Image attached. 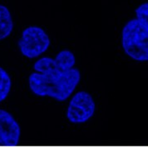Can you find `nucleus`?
I'll use <instances>...</instances> for the list:
<instances>
[{
	"instance_id": "f257e3e1",
	"label": "nucleus",
	"mask_w": 148,
	"mask_h": 148,
	"mask_svg": "<svg viewBox=\"0 0 148 148\" xmlns=\"http://www.w3.org/2000/svg\"><path fill=\"white\" fill-rule=\"evenodd\" d=\"M80 80V71L73 67L62 73L42 74L35 72L29 76L28 84L30 90L38 97H49L64 101L73 92Z\"/></svg>"
},
{
	"instance_id": "f03ea898",
	"label": "nucleus",
	"mask_w": 148,
	"mask_h": 148,
	"mask_svg": "<svg viewBox=\"0 0 148 148\" xmlns=\"http://www.w3.org/2000/svg\"><path fill=\"white\" fill-rule=\"evenodd\" d=\"M136 18L128 21L121 33V45L125 53L137 62L148 60V3L136 8Z\"/></svg>"
},
{
	"instance_id": "7ed1b4c3",
	"label": "nucleus",
	"mask_w": 148,
	"mask_h": 148,
	"mask_svg": "<svg viewBox=\"0 0 148 148\" xmlns=\"http://www.w3.org/2000/svg\"><path fill=\"white\" fill-rule=\"evenodd\" d=\"M51 41L47 34L40 27L31 26L25 28L18 47L21 53L27 58H35L44 53L50 46Z\"/></svg>"
},
{
	"instance_id": "20e7f679",
	"label": "nucleus",
	"mask_w": 148,
	"mask_h": 148,
	"mask_svg": "<svg viewBox=\"0 0 148 148\" xmlns=\"http://www.w3.org/2000/svg\"><path fill=\"white\" fill-rule=\"evenodd\" d=\"M96 104L92 95L81 91L73 95L68 104L67 117L70 122L80 124L88 121L94 115Z\"/></svg>"
},
{
	"instance_id": "39448f33",
	"label": "nucleus",
	"mask_w": 148,
	"mask_h": 148,
	"mask_svg": "<svg viewBox=\"0 0 148 148\" xmlns=\"http://www.w3.org/2000/svg\"><path fill=\"white\" fill-rule=\"evenodd\" d=\"M76 58L69 50H62L57 54L56 58H42L34 65L36 73L42 74L62 73L73 68Z\"/></svg>"
},
{
	"instance_id": "423d86ee",
	"label": "nucleus",
	"mask_w": 148,
	"mask_h": 148,
	"mask_svg": "<svg viewBox=\"0 0 148 148\" xmlns=\"http://www.w3.org/2000/svg\"><path fill=\"white\" fill-rule=\"evenodd\" d=\"M20 134V127L14 116L0 109V147L18 146Z\"/></svg>"
},
{
	"instance_id": "0eeeda50",
	"label": "nucleus",
	"mask_w": 148,
	"mask_h": 148,
	"mask_svg": "<svg viewBox=\"0 0 148 148\" xmlns=\"http://www.w3.org/2000/svg\"><path fill=\"white\" fill-rule=\"evenodd\" d=\"M14 29V22L8 8L0 4V40L8 38Z\"/></svg>"
},
{
	"instance_id": "6e6552de",
	"label": "nucleus",
	"mask_w": 148,
	"mask_h": 148,
	"mask_svg": "<svg viewBox=\"0 0 148 148\" xmlns=\"http://www.w3.org/2000/svg\"><path fill=\"white\" fill-rule=\"evenodd\" d=\"M12 88V80L9 74L0 67V102L4 101Z\"/></svg>"
}]
</instances>
